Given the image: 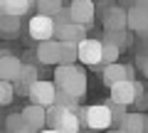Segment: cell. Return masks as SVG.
Returning <instances> with one entry per match:
<instances>
[{
  "label": "cell",
  "instance_id": "ac0fdd59",
  "mask_svg": "<svg viewBox=\"0 0 148 133\" xmlns=\"http://www.w3.org/2000/svg\"><path fill=\"white\" fill-rule=\"evenodd\" d=\"M37 81H40V74H37V69L25 64V72H22V76L15 81V91H17V94H22V96H30L32 86H35Z\"/></svg>",
  "mask_w": 148,
  "mask_h": 133
},
{
  "label": "cell",
  "instance_id": "d4e9b609",
  "mask_svg": "<svg viewBox=\"0 0 148 133\" xmlns=\"http://www.w3.org/2000/svg\"><path fill=\"white\" fill-rule=\"evenodd\" d=\"M5 128H8V133H20V131H25V118H22V113H10L8 116V121H5Z\"/></svg>",
  "mask_w": 148,
  "mask_h": 133
},
{
  "label": "cell",
  "instance_id": "4316f807",
  "mask_svg": "<svg viewBox=\"0 0 148 133\" xmlns=\"http://www.w3.org/2000/svg\"><path fill=\"white\" fill-rule=\"evenodd\" d=\"M138 69L143 72V76H148V54H143V57H138Z\"/></svg>",
  "mask_w": 148,
  "mask_h": 133
},
{
  "label": "cell",
  "instance_id": "7c38bea8",
  "mask_svg": "<svg viewBox=\"0 0 148 133\" xmlns=\"http://www.w3.org/2000/svg\"><path fill=\"white\" fill-rule=\"evenodd\" d=\"M25 72V64L15 57V54H3L0 57V81H10L15 84Z\"/></svg>",
  "mask_w": 148,
  "mask_h": 133
},
{
  "label": "cell",
  "instance_id": "7a4b0ae2",
  "mask_svg": "<svg viewBox=\"0 0 148 133\" xmlns=\"http://www.w3.org/2000/svg\"><path fill=\"white\" fill-rule=\"evenodd\" d=\"M82 116V126L86 131H94V133H106L111 131L114 126V113L106 104H94V106H86L79 111Z\"/></svg>",
  "mask_w": 148,
  "mask_h": 133
},
{
  "label": "cell",
  "instance_id": "9a60e30c",
  "mask_svg": "<svg viewBox=\"0 0 148 133\" xmlns=\"http://www.w3.org/2000/svg\"><path fill=\"white\" fill-rule=\"evenodd\" d=\"M22 118H25V126L30 128V131H35V133H40V128L45 131V126H47V108H42V106H25L22 108Z\"/></svg>",
  "mask_w": 148,
  "mask_h": 133
},
{
  "label": "cell",
  "instance_id": "44dd1931",
  "mask_svg": "<svg viewBox=\"0 0 148 133\" xmlns=\"http://www.w3.org/2000/svg\"><path fill=\"white\" fill-rule=\"evenodd\" d=\"M17 30H20V20H17V17L0 15V32H3L5 37H15Z\"/></svg>",
  "mask_w": 148,
  "mask_h": 133
},
{
  "label": "cell",
  "instance_id": "30bf717a",
  "mask_svg": "<svg viewBox=\"0 0 148 133\" xmlns=\"http://www.w3.org/2000/svg\"><path fill=\"white\" fill-rule=\"evenodd\" d=\"M101 25H104V32H123L128 27V10H123L119 5L109 8L101 17Z\"/></svg>",
  "mask_w": 148,
  "mask_h": 133
},
{
  "label": "cell",
  "instance_id": "cb8c5ba5",
  "mask_svg": "<svg viewBox=\"0 0 148 133\" xmlns=\"http://www.w3.org/2000/svg\"><path fill=\"white\" fill-rule=\"evenodd\" d=\"M121 52H123V49H119V47H114V44L104 42V59H101L104 69H106V67H111V64H116V59H119V54H121Z\"/></svg>",
  "mask_w": 148,
  "mask_h": 133
},
{
  "label": "cell",
  "instance_id": "484cf974",
  "mask_svg": "<svg viewBox=\"0 0 148 133\" xmlns=\"http://www.w3.org/2000/svg\"><path fill=\"white\" fill-rule=\"evenodd\" d=\"M15 94H17L15 84H10V81H0V104H3V106H10Z\"/></svg>",
  "mask_w": 148,
  "mask_h": 133
},
{
  "label": "cell",
  "instance_id": "52a82bcc",
  "mask_svg": "<svg viewBox=\"0 0 148 133\" xmlns=\"http://www.w3.org/2000/svg\"><path fill=\"white\" fill-rule=\"evenodd\" d=\"M128 30H133L138 37L148 35V0H141L128 10Z\"/></svg>",
  "mask_w": 148,
  "mask_h": 133
},
{
  "label": "cell",
  "instance_id": "8fae6325",
  "mask_svg": "<svg viewBox=\"0 0 148 133\" xmlns=\"http://www.w3.org/2000/svg\"><path fill=\"white\" fill-rule=\"evenodd\" d=\"M101 79H104V84L109 89H114L121 81H133V67L116 62V64H111V67H106V69H101Z\"/></svg>",
  "mask_w": 148,
  "mask_h": 133
},
{
  "label": "cell",
  "instance_id": "1f68e13d",
  "mask_svg": "<svg viewBox=\"0 0 148 133\" xmlns=\"http://www.w3.org/2000/svg\"><path fill=\"white\" fill-rule=\"evenodd\" d=\"M146 133H148V128H146Z\"/></svg>",
  "mask_w": 148,
  "mask_h": 133
},
{
  "label": "cell",
  "instance_id": "ffe728a7",
  "mask_svg": "<svg viewBox=\"0 0 148 133\" xmlns=\"http://www.w3.org/2000/svg\"><path fill=\"white\" fill-rule=\"evenodd\" d=\"M101 42H109V44H114V47L123 49V47H128L131 37H128L126 30H123V32H104V40H101Z\"/></svg>",
  "mask_w": 148,
  "mask_h": 133
},
{
  "label": "cell",
  "instance_id": "2e32d148",
  "mask_svg": "<svg viewBox=\"0 0 148 133\" xmlns=\"http://www.w3.org/2000/svg\"><path fill=\"white\" fill-rule=\"evenodd\" d=\"M30 10H32V3H30V0H0V15L22 20Z\"/></svg>",
  "mask_w": 148,
  "mask_h": 133
},
{
  "label": "cell",
  "instance_id": "7402d4cb",
  "mask_svg": "<svg viewBox=\"0 0 148 133\" xmlns=\"http://www.w3.org/2000/svg\"><path fill=\"white\" fill-rule=\"evenodd\" d=\"M54 106L67 108V111H77V106H79V99H74V96L67 94V91H57V101H54Z\"/></svg>",
  "mask_w": 148,
  "mask_h": 133
},
{
  "label": "cell",
  "instance_id": "6da1fadb",
  "mask_svg": "<svg viewBox=\"0 0 148 133\" xmlns=\"http://www.w3.org/2000/svg\"><path fill=\"white\" fill-rule=\"evenodd\" d=\"M54 86H57L59 91H67V94H72L74 99H84L86 96V72L79 69L77 64L74 67H64V64H59L57 69H54Z\"/></svg>",
  "mask_w": 148,
  "mask_h": 133
},
{
  "label": "cell",
  "instance_id": "ba28073f",
  "mask_svg": "<svg viewBox=\"0 0 148 133\" xmlns=\"http://www.w3.org/2000/svg\"><path fill=\"white\" fill-rule=\"evenodd\" d=\"M104 59V42L101 40H84L79 44V62L86 67H99Z\"/></svg>",
  "mask_w": 148,
  "mask_h": 133
},
{
  "label": "cell",
  "instance_id": "603a6c76",
  "mask_svg": "<svg viewBox=\"0 0 148 133\" xmlns=\"http://www.w3.org/2000/svg\"><path fill=\"white\" fill-rule=\"evenodd\" d=\"M77 59H79V44H62V64L64 67H74Z\"/></svg>",
  "mask_w": 148,
  "mask_h": 133
},
{
  "label": "cell",
  "instance_id": "e0dca14e",
  "mask_svg": "<svg viewBox=\"0 0 148 133\" xmlns=\"http://www.w3.org/2000/svg\"><path fill=\"white\" fill-rule=\"evenodd\" d=\"M146 128H148V116L143 111H131L123 118L119 131H123V133H146Z\"/></svg>",
  "mask_w": 148,
  "mask_h": 133
},
{
  "label": "cell",
  "instance_id": "277c9868",
  "mask_svg": "<svg viewBox=\"0 0 148 133\" xmlns=\"http://www.w3.org/2000/svg\"><path fill=\"white\" fill-rule=\"evenodd\" d=\"M146 94L143 91V86L138 84V81H121V84H116L114 89H111V101L119 104V106H136V101L141 99V96Z\"/></svg>",
  "mask_w": 148,
  "mask_h": 133
},
{
  "label": "cell",
  "instance_id": "d6986e66",
  "mask_svg": "<svg viewBox=\"0 0 148 133\" xmlns=\"http://www.w3.org/2000/svg\"><path fill=\"white\" fill-rule=\"evenodd\" d=\"M37 10H40V15H45V17H57L64 8H62L59 0H40V3H37Z\"/></svg>",
  "mask_w": 148,
  "mask_h": 133
},
{
  "label": "cell",
  "instance_id": "9c48e42d",
  "mask_svg": "<svg viewBox=\"0 0 148 133\" xmlns=\"http://www.w3.org/2000/svg\"><path fill=\"white\" fill-rule=\"evenodd\" d=\"M67 10H69V17H72L74 25H82L89 30V25L94 22V3L91 0H74Z\"/></svg>",
  "mask_w": 148,
  "mask_h": 133
},
{
  "label": "cell",
  "instance_id": "4dcf8cb0",
  "mask_svg": "<svg viewBox=\"0 0 148 133\" xmlns=\"http://www.w3.org/2000/svg\"><path fill=\"white\" fill-rule=\"evenodd\" d=\"M82 133H94V131H82Z\"/></svg>",
  "mask_w": 148,
  "mask_h": 133
},
{
  "label": "cell",
  "instance_id": "5bb4252c",
  "mask_svg": "<svg viewBox=\"0 0 148 133\" xmlns=\"http://www.w3.org/2000/svg\"><path fill=\"white\" fill-rule=\"evenodd\" d=\"M54 40L62 42V44H82L84 40H89V37H86V27L69 22V25H64V27H57Z\"/></svg>",
  "mask_w": 148,
  "mask_h": 133
},
{
  "label": "cell",
  "instance_id": "f1b7e54d",
  "mask_svg": "<svg viewBox=\"0 0 148 133\" xmlns=\"http://www.w3.org/2000/svg\"><path fill=\"white\" fill-rule=\"evenodd\" d=\"M40 133H59V131H52V128H45V131H40Z\"/></svg>",
  "mask_w": 148,
  "mask_h": 133
},
{
  "label": "cell",
  "instance_id": "4fadbf2b",
  "mask_svg": "<svg viewBox=\"0 0 148 133\" xmlns=\"http://www.w3.org/2000/svg\"><path fill=\"white\" fill-rule=\"evenodd\" d=\"M35 57L40 59V64H54V67H59L62 64V42H57V40L42 42L37 47Z\"/></svg>",
  "mask_w": 148,
  "mask_h": 133
},
{
  "label": "cell",
  "instance_id": "8992f818",
  "mask_svg": "<svg viewBox=\"0 0 148 133\" xmlns=\"http://www.w3.org/2000/svg\"><path fill=\"white\" fill-rule=\"evenodd\" d=\"M57 86H54V81H45L40 79L35 86H32L30 91V101L32 106H42V108H52L54 101H57Z\"/></svg>",
  "mask_w": 148,
  "mask_h": 133
},
{
  "label": "cell",
  "instance_id": "5b68a950",
  "mask_svg": "<svg viewBox=\"0 0 148 133\" xmlns=\"http://www.w3.org/2000/svg\"><path fill=\"white\" fill-rule=\"evenodd\" d=\"M27 32H30V37L37 40V42H49V40H54V35H57V25H54V17H45V15H35L30 17V22H27Z\"/></svg>",
  "mask_w": 148,
  "mask_h": 133
},
{
  "label": "cell",
  "instance_id": "83f0119b",
  "mask_svg": "<svg viewBox=\"0 0 148 133\" xmlns=\"http://www.w3.org/2000/svg\"><path fill=\"white\" fill-rule=\"evenodd\" d=\"M136 106H138V108H146V106H148V94H143L141 99H138V101H136Z\"/></svg>",
  "mask_w": 148,
  "mask_h": 133
},
{
  "label": "cell",
  "instance_id": "f546056e",
  "mask_svg": "<svg viewBox=\"0 0 148 133\" xmlns=\"http://www.w3.org/2000/svg\"><path fill=\"white\" fill-rule=\"evenodd\" d=\"M106 133H123V131H119V128H111V131H106Z\"/></svg>",
  "mask_w": 148,
  "mask_h": 133
},
{
  "label": "cell",
  "instance_id": "3957f363",
  "mask_svg": "<svg viewBox=\"0 0 148 133\" xmlns=\"http://www.w3.org/2000/svg\"><path fill=\"white\" fill-rule=\"evenodd\" d=\"M47 128L59 133H82V116L79 111H67V108L52 106L47 108Z\"/></svg>",
  "mask_w": 148,
  "mask_h": 133
}]
</instances>
